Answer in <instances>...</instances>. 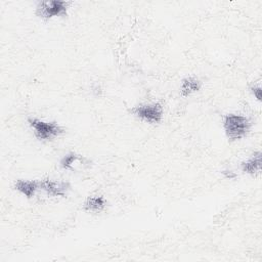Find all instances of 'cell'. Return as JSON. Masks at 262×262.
Masks as SVG:
<instances>
[{
  "label": "cell",
  "instance_id": "cell-8",
  "mask_svg": "<svg viewBox=\"0 0 262 262\" xmlns=\"http://www.w3.org/2000/svg\"><path fill=\"white\" fill-rule=\"evenodd\" d=\"M261 158L262 154L261 151L255 152L251 158H249L246 161H243L241 163V169L244 173L250 174V175H255L260 173L261 171Z\"/></svg>",
  "mask_w": 262,
  "mask_h": 262
},
{
  "label": "cell",
  "instance_id": "cell-12",
  "mask_svg": "<svg viewBox=\"0 0 262 262\" xmlns=\"http://www.w3.org/2000/svg\"><path fill=\"white\" fill-rule=\"evenodd\" d=\"M250 91L252 92V94L256 97L257 100L261 99V87L260 86H252L250 88Z\"/></svg>",
  "mask_w": 262,
  "mask_h": 262
},
{
  "label": "cell",
  "instance_id": "cell-1",
  "mask_svg": "<svg viewBox=\"0 0 262 262\" xmlns=\"http://www.w3.org/2000/svg\"><path fill=\"white\" fill-rule=\"evenodd\" d=\"M223 128L230 141L241 140L246 137L252 128V121L239 114H226L223 117Z\"/></svg>",
  "mask_w": 262,
  "mask_h": 262
},
{
  "label": "cell",
  "instance_id": "cell-6",
  "mask_svg": "<svg viewBox=\"0 0 262 262\" xmlns=\"http://www.w3.org/2000/svg\"><path fill=\"white\" fill-rule=\"evenodd\" d=\"M80 164H83L87 167H90L91 162L86 159L85 157L76 154L74 151L67 154L61 160H60V167L64 170H71V171H75L77 169V166H81ZM82 167V166H81ZM83 168V167H82Z\"/></svg>",
  "mask_w": 262,
  "mask_h": 262
},
{
  "label": "cell",
  "instance_id": "cell-11",
  "mask_svg": "<svg viewBox=\"0 0 262 262\" xmlns=\"http://www.w3.org/2000/svg\"><path fill=\"white\" fill-rule=\"evenodd\" d=\"M221 174L226 178V179H229V180H233L237 177L236 173L233 172L232 170H229V169H225V170H222L221 171Z\"/></svg>",
  "mask_w": 262,
  "mask_h": 262
},
{
  "label": "cell",
  "instance_id": "cell-9",
  "mask_svg": "<svg viewBox=\"0 0 262 262\" xmlns=\"http://www.w3.org/2000/svg\"><path fill=\"white\" fill-rule=\"evenodd\" d=\"M202 81L196 77H186L182 80L180 85V94L183 97H187L194 92H198L202 88Z\"/></svg>",
  "mask_w": 262,
  "mask_h": 262
},
{
  "label": "cell",
  "instance_id": "cell-3",
  "mask_svg": "<svg viewBox=\"0 0 262 262\" xmlns=\"http://www.w3.org/2000/svg\"><path fill=\"white\" fill-rule=\"evenodd\" d=\"M71 1H61V0H49V1H40L36 6V15L42 19L48 20L57 16H66Z\"/></svg>",
  "mask_w": 262,
  "mask_h": 262
},
{
  "label": "cell",
  "instance_id": "cell-5",
  "mask_svg": "<svg viewBox=\"0 0 262 262\" xmlns=\"http://www.w3.org/2000/svg\"><path fill=\"white\" fill-rule=\"evenodd\" d=\"M40 189L45 191L50 196H60L63 198L68 194L71 189V184L63 180H52V179H42L39 180Z\"/></svg>",
  "mask_w": 262,
  "mask_h": 262
},
{
  "label": "cell",
  "instance_id": "cell-2",
  "mask_svg": "<svg viewBox=\"0 0 262 262\" xmlns=\"http://www.w3.org/2000/svg\"><path fill=\"white\" fill-rule=\"evenodd\" d=\"M28 123L35 136L42 141L52 140L64 132L63 128L56 122H45L37 118H29Z\"/></svg>",
  "mask_w": 262,
  "mask_h": 262
},
{
  "label": "cell",
  "instance_id": "cell-4",
  "mask_svg": "<svg viewBox=\"0 0 262 262\" xmlns=\"http://www.w3.org/2000/svg\"><path fill=\"white\" fill-rule=\"evenodd\" d=\"M131 113L139 120L149 124H159L164 117V110L160 102L138 104L131 110Z\"/></svg>",
  "mask_w": 262,
  "mask_h": 262
},
{
  "label": "cell",
  "instance_id": "cell-10",
  "mask_svg": "<svg viewBox=\"0 0 262 262\" xmlns=\"http://www.w3.org/2000/svg\"><path fill=\"white\" fill-rule=\"evenodd\" d=\"M105 207H106V200L102 195H98V194L88 196L83 205V209L91 213H99L103 211Z\"/></svg>",
  "mask_w": 262,
  "mask_h": 262
},
{
  "label": "cell",
  "instance_id": "cell-7",
  "mask_svg": "<svg viewBox=\"0 0 262 262\" xmlns=\"http://www.w3.org/2000/svg\"><path fill=\"white\" fill-rule=\"evenodd\" d=\"M13 187L15 190L24 194L26 198L31 199L40 189V183H39V180L37 181V180L18 179L15 181Z\"/></svg>",
  "mask_w": 262,
  "mask_h": 262
}]
</instances>
